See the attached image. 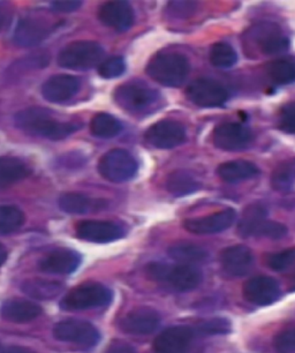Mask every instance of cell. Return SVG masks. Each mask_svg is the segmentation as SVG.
<instances>
[{
    "instance_id": "1",
    "label": "cell",
    "mask_w": 295,
    "mask_h": 353,
    "mask_svg": "<svg viewBox=\"0 0 295 353\" xmlns=\"http://www.w3.org/2000/svg\"><path fill=\"white\" fill-rule=\"evenodd\" d=\"M15 125L28 134L43 137L54 141L70 137L80 128L78 123L59 121L50 110L36 106L17 113Z\"/></svg>"
},
{
    "instance_id": "2",
    "label": "cell",
    "mask_w": 295,
    "mask_h": 353,
    "mask_svg": "<svg viewBox=\"0 0 295 353\" xmlns=\"http://www.w3.org/2000/svg\"><path fill=\"white\" fill-rule=\"evenodd\" d=\"M187 57L172 51H161L152 57L147 66V74L165 87H180L190 74Z\"/></svg>"
},
{
    "instance_id": "3",
    "label": "cell",
    "mask_w": 295,
    "mask_h": 353,
    "mask_svg": "<svg viewBox=\"0 0 295 353\" xmlns=\"http://www.w3.org/2000/svg\"><path fill=\"white\" fill-rule=\"evenodd\" d=\"M147 274L156 282L164 283L179 292L196 289L202 282V274L195 265H165L154 262L147 267Z\"/></svg>"
},
{
    "instance_id": "4",
    "label": "cell",
    "mask_w": 295,
    "mask_h": 353,
    "mask_svg": "<svg viewBox=\"0 0 295 353\" xmlns=\"http://www.w3.org/2000/svg\"><path fill=\"white\" fill-rule=\"evenodd\" d=\"M116 104L132 114H145L159 103V92L143 82L130 81L119 85L113 94Z\"/></svg>"
},
{
    "instance_id": "5",
    "label": "cell",
    "mask_w": 295,
    "mask_h": 353,
    "mask_svg": "<svg viewBox=\"0 0 295 353\" xmlns=\"http://www.w3.org/2000/svg\"><path fill=\"white\" fill-rule=\"evenodd\" d=\"M112 301V292L101 283H83L70 290L60 301L63 311H85L104 307Z\"/></svg>"
},
{
    "instance_id": "6",
    "label": "cell",
    "mask_w": 295,
    "mask_h": 353,
    "mask_svg": "<svg viewBox=\"0 0 295 353\" xmlns=\"http://www.w3.org/2000/svg\"><path fill=\"white\" fill-rule=\"evenodd\" d=\"M104 58V49L97 42L77 41L60 51L58 65L70 70H89L101 65Z\"/></svg>"
},
{
    "instance_id": "7",
    "label": "cell",
    "mask_w": 295,
    "mask_h": 353,
    "mask_svg": "<svg viewBox=\"0 0 295 353\" xmlns=\"http://www.w3.org/2000/svg\"><path fill=\"white\" fill-rule=\"evenodd\" d=\"M137 170L136 159L125 149H112L99 159V174L111 183L130 181L136 174Z\"/></svg>"
},
{
    "instance_id": "8",
    "label": "cell",
    "mask_w": 295,
    "mask_h": 353,
    "mask_svg": "<svg viewBox=\"0 0 295 353\" xmlns=\"http://www.w3.org/2000/svg\"><path fill=\"white\" fill-rule=\"evenodd\" d=\"M53 337L57 341L73 343L77 345L92 349L101 341V334L95 325L81 320H65L53 328Z\"/></svg>"
},
{
    "instance_id": "9",
    "label": "cell",
    "mask_w": 295,
    "mask_h": 353,
    "mask_svg": "<svg viewBox=\"0 0 295 353\" xmlns=\"http://www.w3.org/2000/svg\"><path fill=\"white\" fill-rule=\"evenodd\" d=\"M186 92L190 102L204 109L221 108L229 99L225 87L212 79H197L190 83Z\"/></svg>"
},
{
    "instance_id": "10",
    "label": "cell",
    "mask_w": 295,
    "mask_h": 353,
    "mask_svg": "<svg viewBox=\"0 0 295 353\" xmlns=\"http://www.w3.org/2000/svg\"><path fill=\"white\" fill-rule=\"evenodd\" d=\"M253 132L238 123H224L214 128L212 141L218 149L225 152H240L253 142Z\"/></svg>"
},
{
    "instance_id": "11",
    "label": "cell",
    "mask_w": 295,
    "mask_h": 353,
    "mask_svg": "<svg viewBox=\"0 0 295 353\" xmlns=\"http://www.w3.org/2000/svg\"><path fill=\"white\" fill-rule=\"evenodd\" d=\"M186 130L178 121H161L149 128L145 140L152 147L159 149H173L186 141Z\"/></svg>"
},
{
    "instance_id": "12",
    "label": "cell",
    "mask_w": 295,
    "mask_h": 353,
    "mask_svg": "<svg viewBox=\"0 0 295 353\" xmlns=\"http://www.w3.org/2000/svg\"><path fill=\"white\" fill-rule=\"evenodd\" d=\"M236 219L234 209H224L204 217L187 219L183 222V228L194 234H214L230 229Z\"/></svg>"
},
{
    "instance_id": "13",
    "label": "cell",
    "mask_w": 295,
    "mask_h": 353,
    "mask_svg": "<svg viewBox=\"0 0 295 353\" xmlns=\"http://www.w3.org/2000/svg\"><path fill=\"white\" fill-rule=\"evenodd\" d=\"M77 234L82 241L106 244L118 241L123 236V231L116 223L109 221H81L77 224Z\"/></svg>"
},
{
    "instance_id": "14",
    "label": "cell",
    "mask_w": 295,
    "mask_h": 353,
    "mask_svg": "<svg viewBox=\"0 0 295 353\" xmlns=\"http://www.w3.org/2000/svg\"><path fill=\"white\" fill-rule=\"evenodd\" d=\"M243 296L250 304L267 306L274 304L281 297V288L276 279L267 276H257L250 279L243 285Z\"/></svg>"
},
{
    "instance_id": "15",
    "label": "cell",
    "mask_w": 295,
    "mask_h": 353,
    "mask_svg": "<svg viewBox=\"0 0 295 353\" xmlns=\"http://www.w3.org/2000/svg\"><path fill=\"white\" fill-rule=\"evenodd\" d=\"M161 316L150 307L135 308L120 321V328L130 335H149L159 328Z\"/></svg>"
},
{
    "instance_id": "16",
    "label": "cell",
    "mask_w": 295,
    "mask_h": 353,
    "mask_svg": "<svg viewBox=\"0 0 295 353\" xmlns=\"http://www.w3.org/2000/svg\"><path fill=\"white\" fill-rule=\"evenodd\" d=\"M250 37L256 41L261 52L267 56L281 54L289 49V39L281 34L277 26L272 23L257 25L250 32Z\"/></svg>"
},
{
    "instance_id": "17",
    "label": "cell",
    "mask_w": 295,
    "mask_h": 353,
    "mask_svg": "<svg viewBox=\"0 0 295 353\" xmlns=\"http://www.w3.org/2000/svg\"><path fill=\"white\" fill-rule=\"evenodd\" d=\"M51 32L52 27L46 20L28 17L20 20L15 28L13 39L17 46L29 48L43 42Z\"/></svg>"
},
{
    "instance_id": "18",
    "label": "cell",
    "mask_w": 295,
    "mask_h": 353,
    "mask_svg": "<svg viewBox=\"0 0 295 353\" xmlns=\"http://www.w3.org/2000/svg\"><path fill=\"white\" fill-rule=\"evenodd\" d=\"M81 263V256L78 252L68 248L52 251L39 261V267L43 272L51 275H70L73 274Z\"/></svg>"
},
{
    "instance_id": "19",
    "label": "cell",
    "mask_w": 295,
    "mask_h": 353,
    "mask_svg": "<svg viewBox=\"0 0 295 353\" xmlns=\"http://www.w3.org/2000/svg\"><path fill=\"white\" fill-rule=\"evenodd\" d=\"M193 339V329L183 325L170 327L156 337L154 347L157 353H185Z\"/></svg>"
},
{
    "instance_id": "20",
    "label": "cell",
    "mask_w": 295,
    "mask_h": 353,
    "mask_svg": "<svg viewBox=\"0 0 295 353\" xmlns=\"http://www.w3.org/2000/svg\"><path fill=\"white\" fill-rule=\"evenodd\" d=\"M80 89V81L73 75L58 74L42 85V95L50 103H63L73 99Z\"/></svg>"
},
{
    "instance_id": "21",
    "label": "cell",
    "mask_w": 295,
    "mask_h": 353,
    "mask_svg": "<svg viewBox=\"0 0 295 353\" xmlns=\"http://www.w3.org/2000/svg\"><path fill=\"white\" fill-rule=\"evenodd\" d=\"M99 19L103 25L118 32H126L133 26L134 10L126 1H110L102 5Z\"/></svg>"
},
{
    "instance_id": "22",
    "label": "cell",
    "mask_w": 295,
    "mask_h": 353,
    "mask_svg": "<svg viewBox=\"0 0 295 353\" xmlns=\"http://www.w3.org/2000/svg\"><path fill=\"white\" fill-rule=\"evenodd\" d=\"M223 268L229 275L243 277L250 274L254 265L253 253L243 245L231 246L221 252Z\"/></svg>"
},
{
    "instance_id": "23",
    "label": "cell",
    "mask_w": 295,
    "mask_h": 353,
    "mask_svg": "<svg viewBox=\"0 0 295 353\" xmlns=\"http://www.w3.org/2000/svg\"><path fill=\"white\" fill-rule=\"evenodd\" d=\"M1 318L13 323H27L42 314V307L30 301L10 299L5 301L0 310Z\"/></svg>"
},
{
    "instance_id": "24",
    "label": "cell",
    "mask_w": 295,
    "mask_h": 353,
    "mask_svg": "<svg viewBox=\"0 0 295 353\" xmlns=\"http://www.w3.org/2000/svg\"><path fill=\"white\" fill-rule=\"evenodd\" d=\"M106 201L102 199H92L82 193H65L59 199V208L72 215H82L95 212L105 208Z\"/></svg>"
},
{
    "instance_id": "25",
    "label": "cell",
    "mask_w": 295,
    "mask_h": 353,
    "mask_svg": "<svg viewBox=\"0 0 295 353\" xmlns=\"http://www.w3.org/2000/svg\"><path fill=\"white\" fill-rule=\"evenodd\" d=\"M258 173H260V169L254 163L245 159L223 163L218 166L217 169L218 176L221 181L231 183V184L248 181L250 178L256 176Z\"/></svg>"
},
{
    "instance_id": "26",
    "label": "cell",
    "mask_w": 295,
    "mask_h": 353,
    "mask_svg": "<svg viewBox=\"0 0 295 353\" xmlns=\"http://www.w3.org/2000/svg\"><path fill=\"white\" fill-rule=\"evenodd\" d=\"M267 210L258 203L250 205L243 210L238 226L240 237L250 238L258 236L261 228L267 221Z\"/></svg>"
},
{
    "instance_id": "27",
    "label": "cell",
    "mask_w": 295,
    "mask_h": 353,
    "mask_svg": "<svg viewBox=\"0 0 295 353\" xmlns=\"http://www.w3.org/2000/svg\"><path fill=\"white\" fill-rule=\"evenodd\" d=\"M30 170L21 159L11 156L0 157V190L10 188L29 176Z\"/></svg>"
},
{
    "instance_id": "28",
    "label": "cell",
    "mask_w": 295,
    "mask_h": 353,
    "mask_svg": "<svg viewBox=\"0 0 295 353\" xmlns=\"http://www.w3.org/2000/svg\"><path fill=\"white\" fill-rule=\"evenodd\" d=\"M63 283L48 279H28L22 283V292L39 301H50L63 292Z\"/></svg>"
},
{
    "instance_id": "29",
    "label": "cell",
    "mask_w": 295,
    "mask_h": 353,
    "mask_svg": "<svg viewBox=\"0 0 295 353\" xmlns=\"http://www.w3.org/2000/svg\"><path fill=\"white\" fill-rule=\"evenodd\" d=\"M202 188L200 181L190 172L178 170L170 174L166 181V188L171 194L176 198H181L185 195L193 194Z\"/></svg>"
},
{
    "instance_id": "30",
    "label": "cell",
    "mask_w": 295,
    "mask_h": 353,
    "mask_svg": "<svg viewBox=\"0 0 295 353\" xmlns=\"http://www.w3.org/2000/svg\"><path fill=\"white\" fill-rule=\"evenodd\" d=\"M169 256L181 265H194L207 261V252L201 246L190 243H179L169 248Z\"/></svg>"
},
{
    "instance_id": "31",
    "label": "cell",
    "mask_w": 295,
    "mask_h": 353,
    "mask_svg": "<svg viewBox=\"0 0 295 353\" xmlns=\"http://www.w3.org/2000/svg\"><path fill=\"white\" fill-rule=\"evenodd\" d=\"M90 131L97 138L111 139L120 134V132L123 131V125L116 117L109 113H99L92 118Z\"/></svg>"
},
{
    "instance_id": "32",
    "label": "cell",
    "mask_w": 295,
    "mask_h": 353,
    "mask_svg": "<svg viewBox=\"0 0 295 353\" xmlns=\"http://www.w3.org/2000/svg\"><path fill=\"white\" fill-rule=\"evenodd\" d=\"M238 54L231 44L226 42L214 43L210 49V63L214 68L227 70L236 64Z\"/></svg>"
},
{
    "instance_id": "33",
    "label": "cell",
    "mask_w": 295,
    "mask_h": 353,
    "mask_svg": "<svg viewBox=\"0 0 295 353\" xmlns=\"http://www.w3.org/2000/svg\"><path fill=\"white\" fill-rule=\"evenodd\" d=\"M25 223V214L15 205H0V236L18 231Z\"/></svg>"
},
{
    "instance_id": "34",
    "label": "cell",
    "mask_w": 295,
    "mask_h": 353,
    "mask_svg": "<svg viewBox=\"0 0 295 353\" xmlns=\"http://www.w3.org/2000/svg\"><path fill=\"white\" fill-rule=\"evenodd\" d=\"M267 73L276 85H289L295 82V63L289 59H279L269 65Z\"/></svg>"
},
{
    "instance_id": "35",
    "label": "cell",
    "mask_w": 295,
    "mask_h": 353,
    "mask_svg": "<svg viewBox=\"0 0 295 353\" xmlns=\"http://www.w3.org/2000/svg\"><path fill=\"white\" fill-rule=\"evenodd\" d=\"M126 71V64L123 57H111L101 63L99 73L102 78L113 79L123 75Z\"/></svg>"
},
{
    "instance_id": "36",
    "label": "cell",
    "mask_w": 295,
    "mask_h": 353,
    "mask_svg": "<svg viewBox=\"0 0 295 353\" xmlns=\"http://www.w3.org/2000/svg\"><path fill=\"white\" fill-rule=\"evenodd\" d=\"M295 262V248L270 254L267 259V265L276 272H284Z\"/></svg>"
},
{
    "instance_id": "37",
    "label": "cell",
    "mask_w": 295,
    "mask_h": 353,
    "mask_svg": "<svg viewBox=\"0 0 295 353\" xmlns=\"http://www.w3.org/2000/svg\"><path fill=\"white\" fill-rule=\"evenodd\" d=\"M294 179H293V172L288 166L284 165L274 170L272 178H271V184L276 191L287 192L293 186Z\"/></svg>"
},
{
    "instance_id": "38",
    "label": "cell",
    "mask_w": 295,
    "mask_h": 353,
    "mask_svg": "<svg viewBox=\"0 0 295 353\" xmlns=\"http://www.w3.org/2000/svg\"><path fill=\"white\" fill-rule=\"evenodd\" d=\"M274 347L278 353L295 352V328L285 329L274 336Z\"/></svg>"
},
{
    "instance_id": "39",
    "label": "cell",
    "mask_w": 295,
    "mask_h": 353,
    "mask_svg": "<svg viewBox=\"0 0 295 353\" xmlns=\"http://www.w3.org/2000/svg\"><path fill=\"white\" fill-rule=\"evenodd\" d=\"M230 330L231 323L223 318L211 319L197 327V332L203 335H224Z\"/></svg>"
},
{
    "instance_id": "40",
    "label": "cell",
    "mask_w": 295,
    "mask_h": 353,
    "mask_svg": "<svg viewBox=\"0 0 295 353\" xmlns=\"http://www.w3.org/2000/svg\"><path fill=\"white\" fill-rule=\"evenodd\" d=\"M286 236H287V228L284 224L267 219L261 228L257 237H265L276 241V239H281Z\"/></svg>"
},
{
    "instance_id": "41",
    "label": "cell",
    "mask_w": 295,
    "mask_h": 353,
    "mask_svg": "<svg viewBox=\"0 0 295 353\" xmlns=\"http://www.w3.org/2000/svg\"><path fill=\"white\" fill-rule=\"evenodd\" d=\"M81 4V1H77V0H61V1H52V8L57 12L70 13V12L77 11Z\"/></svg>"
},
{
    "instance_id": "42",
    "label": "cell",
    "mask_w": 295,
    "mask_h": 353,
    "mask_svg": "<svg viewBox=\"0 0 295 353\" xmlns=\"http://www.w3.org/2000/svg\"><path fill=\"white\" fill-rule=\"evenodd\" d=\"M108 353H136L135 350L127 344V343L121 342V341H116L110 345Z\"/></svg>"
},
{
    "instance_id": "43",
    "label": "cell",
    "mask_w": 295,
    "mask_h": 353,
    "mask_svg": "<svg viewBox=\"0 0 295 353\" xmlns=\"http://www.w3.org/2000/svg\"><path fill=\"white\" fill-rule=\"evenodd\" d=\"M3 353H37L35 351H32V350L27 349V347H23V346H8L6 349H4Z\"/></svg>"
},
{
    "instance_id": "44",
    "label": "cell",
    "mask_w": 295,
    "mask_h": 353,
    "mask_svg": "<svg viewBox=\"0 0 295 353\" xmlns=\"http://www.w3.org/2000/svg\"><path fill=\"white\" fill-rule=\"evenodd\" d=\"M6 260H8V250L4 245L0 244V267L4 265Z\"/></svg>"
},
{
    "instance_id": "45",
    "label": "cell",
    "mask_w": 295,
    "mask_h": 353,
    "mask_svg": "<svg viewBox=\"0 0 295 353\" xmlns=\"http://www.w3.org/2000/svg\"><path fill=\"white\" fill-rule=\"evenodd\" d=\"M3 23H4V13L0 10V29L3 27Z\"/></svg>"
},
{
    "instance_id": "46",
    "label": "cell",
    "mask_w": 295,
    "mask_h": 353,
    "mask_svg": "<svg viewBox=\"0 0 295 353\" xmlns=\"http://www.w3.org/2000/svg\"><path fill=\"white\" fill-rule=\"evenodd\" d=\"M292 290H293V291L295 290V279L294 281H293V286H292Z\"/></svg>"
},
{
    "instance_id": "47",
    "label": "cell",
    "mask_w": 295,
    "mask_h": 353,
    "mask_svg": "<svg viewBox=\"0 0 295 353\" xmlns=\"http://www.w3.org/2000/svg\"><path fill=\"white\" fill-rule=\"evenodd\" d=\"M3 351H4V349L1 347V344H0V353H3Z\"/></svg>"
}]
</instances>
